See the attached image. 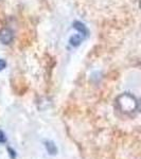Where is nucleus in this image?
Masks as SVG:
<instances>
[{
  "label": "nucleus",
  "instance_id": "obj_1",
  "mask_svg": "<svg viewBox=\"0 0 141 159\" xmlns=\"http://www.w3.org/2000/svg\"><path fill=\"white\" fill-rule=\"evenodd\" d=\"M117 106L123 114H133L138 109L139 102L130 93H122L117 98Z\"/></svg>",
  "mask_w": 141,
  "mask_h": 159
},
{
  "label": "nucleus",
  "instance_id": "obj_2",
  "mask_svg": "<svg viewBox=\"0 0 141 159\" xmlns=\"http://www.w3.org/2000/svg\"><path fill=\"white\" fill-rule=\"evenodd\" d=\"M14 39V33L10 28H3L0 30V42L3 45H9Z\"/></svg>",
  "mask_w": 141,
  "mask_h": 159
},
{
  "label": "nucleus",
  "instance_id": "obj_3",
  "mask_svg": "<svg viewBox=\"0 0 141 159\" xmlns=\"http://www.w3.org/2000/svg\"><path fill=\"white\" fill-rule=\"evenodd\" d=\"M84 37H85V35L79 33V34H75V35H73V36H71L69 42H70V43L73 46V47H78V46H80L82 42H83Z\"/></svg>",
  "mask_w": 141,
  "mask_h": 159
},
{
  "label": "nucleus",
  "instance_id": "obj_4",
  "mask_svg": "<svg viewBox=\"0 0 141 159\" xmlns=\"http://www.w3.org/2000/svg\"><path fill=\"white\" fill-rule=\"evenodd\" d=\"M73 28L75 29L76 31H79V32L81 33V34H83V35H87V30H86V28H85V25H84L82 22L80 21H75L73 24Z\"/></svg>",
  "mask_w": 141,
  "mask_h": 159
},
{
  "label": "nucleus",
  "instance_id": "obj_5",
  "mask_svg": "<svg viewBox=\"0 0 141 159\" xmlns=\"http://www.w3.org/2000/svg\"><path fill=\"white\" fill-rule=\"evenodd\" d=\"M46 148H47L48 153L51 154V155H55L56 152H57V148H56V145L51 141H47L46 142Z\"/></svg>",
  "mask_w": 141,
  "mask_h": 159
},
{
  "label": "nucleus",
  "instance_id": "obj_6",
  "mask_svg": "<svg viewBox=\"0 0 141 159\" xmlns=\"http://www.w3.org/2000/svg\"><path fill=\"white\" fill-rule=\"evenodd\" d=\"M6 141H7L6 135L3 134L2 130H0V143H6Z\"/></svg>",
  "mask_w": 141,
  "mask_h": 159
},
{
  "label": "nucleus",
  "instance_id": "obj_7",
  "mask_svg": "<svg viewBox=\"0 0 141 159\" xmlns=\"http://www.w3.org/2000/svg\"><path fill=\"white\" fill-rule=\"evenodd\" d=\"M7 66V61L4 60H2V58H0V71L3 70L4 68H6Z\"/></svg>",
  "mask_w": 141,
  "mask_h": 159
},
{
  "label": "nucleus",
  "instance_id": "obj_8",
  "mask_svg": "<svg viewBox=\"0 0 141 159\" xmlns=\"http://www.w3.org/2000/svg\"><path fill=\"white\" fill-rule=\"evenodd\" d=\"M7 152L10 153V155H11V157H12L13 159L16 157V154H15V151H14V150H12L11 148H7Z\"/></svg>",
  "mask_w": 141,
  "mask_h": 159
},
{
  "label": "nucleus",
  "instance_id": "obj_9",
  "mask_svg": "<svg viewBox=\"0 0 141 159\" xmlns=\"http://www.w3.org/2000/svg\"><path fill=\"white\" fill-rule=\"evenodd\" d=\"M139 6H140V9H141V0H140V2H139Z\"/></svg>",
  "mask_w": 141,
  "mask_h": 159
}]
</instances>
